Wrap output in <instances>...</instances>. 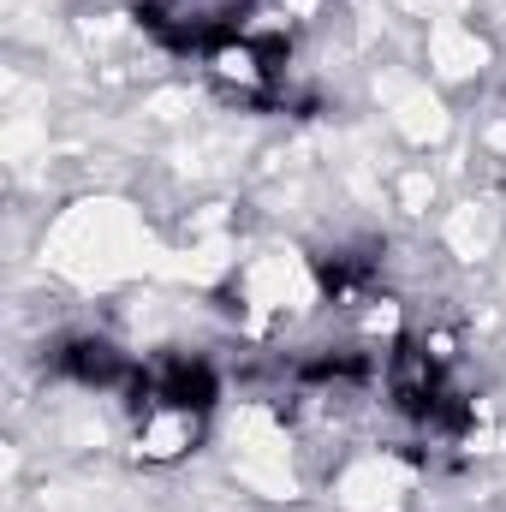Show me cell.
Instances as JSON below:
<instances>
[{"label":"cell","instance_id":"1","mask_svg":"<svg viewBox=\"0 0 506 512\" xmlns=\"http://www.w3.org/2000/svg\"><path fill=\"white\" fill-rule=\"evenodd\" d=\"M131 441L149 465H173L185 459L203 429H209V411L221 399V382L203 358H167L155 370H137L131 376Z\"/></svg>","mask_w":506,"mask_h":512}]
</instances>
